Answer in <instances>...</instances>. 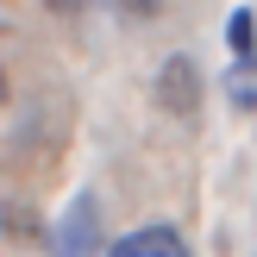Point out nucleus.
I'll return each mask as SVG.
<instances>
[{"label":"nucleus","instance_id":"7","mask_svg":"<svg viewBox=\"0 0 257 257\" xmlns=\"http://www.w3.org/2000/svg\"><path fill=\"white\" fill-rule=\"evenodd\" d=\"M44 7H50V13H82L88 0H44Z\"/></svg>","mask_w":257,"mask_h":257},{"label":"nucleus","instance_id":"3","mask_svg":"<svg viewBox=\"0 0 257 257\" xmlns=\"http://www.w3.org/2000/svg\"><path fill=\"white\" fill-rule=\"evenodd\" d=\"M100 257H188V238L176 226H138V232L113 238Z\"/></svg>","mask_w":257,"mask_h":257},{"label":"nucleus","instance_id":"5","mask_svg":"<svg viewBox=\"0 0 257 257\" xmlns=\"http://www.w3.org/2000/svg\"><path fill=\"white\" fill-rule=\"evenodd\" d=\"M226 100H232L238 113H251V107H257V57L226 69Z\"/></svg>","mask_w":257,"mask_h":257},{"label":"nucleus","instance_id":"1","mask_svg":"<svg viewBox=\"0 0 257 257\" xmlns=\"http://www.w3.org/2000/svg\"><path fill=\"white\" fill-rule=\"evenodd\" d=\"M94 251H100V201L94 188H82L50 232V257H94Z\"/></svg>","mask_w":257,"mask_h":257},{"label":"nucleus","instance_id":"4","mask_svg":"<svg viewBox=\"0 0 257 257\" xmlns=\"http://www.w3.org/2000/svg\"><path fill=\"white\" fill-rule=\"evenodd\" d=\"M226 44H232V63H251L257 57V13L251 7H232V19H226Z\"/></svg>","mask_w":257,"mask_h":257},{"label":"nucleus","instance_id":"2","mask_svg":"<svg viewBox=\"0 0 257 257\" xmlns=\"http://www.w3.org/2000/svg\"><path fill=\"white\" fill-rule=\"evenodd\" d=\"M157 107L170 113V119H195V107H201V69H195V57H163V69H157Z\"/></svg>","mask_w":257,"mask_h":257},{"label":"nucleus","instance_id":"6","mask_svg":"<svg viewBox=\"0 0 257 257\" xmlns=\"http://www.w3.org/2000/svg\"><path fill=\"white\" fill-rule=\"evenodd\" d=\"M119 7H125V13H132V19H157V13H163V7H170V0H119Z\"/></svg>","mask_w":257,"mask_h":257},{"label":"nucleus","instance_id":"8","mask_svg":"<svg viewBox=\"0 0 257 257\" xmlns=\"http://www.w3.org/2000/svg\"><path fill=\"white\" fill-rule=\"evenodd\" d=\"M0 100H7V82H0Z\"/></svg>","mask_w":257,"mask_h":257}]
</instances>
